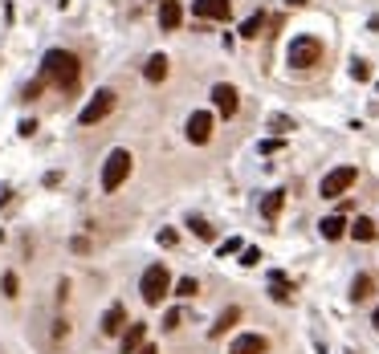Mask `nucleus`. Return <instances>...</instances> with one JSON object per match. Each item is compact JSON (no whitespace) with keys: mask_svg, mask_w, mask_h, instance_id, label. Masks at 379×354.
<instances>
[{"mask_svg":"<svg viewBox=\"0 0 379 354\" xmlns=\"http://www.w3.org/2000/svg\"><path fill=\"white\" fill-rule=\"evenodd\" d=\"M78 78H82V61L66 53V49H49L45 57H41V82H53L62 94L78 86Z\"/></svg>","mask_w":379,"mask_h":354,"instance_id":"nucleus-1","label":"nucleus"},{"mask_svg":"<svg viewBox=\"0 0 379 354\" xmlns=\"http://www.w3.org/2000/svg\"><path fill=\"white\" fill-rule=\"evenodd\" d=\"M167 289H171V273H167V265H147L143 269V281H139V293L147 306H164Z\"/></svg>","mask_w":379,"mask_h":354,"instance_id":"nucleus-2","label":"nucleus"},{"mask_svg":"<svg viewBox=\"0 0 379 354\" xmlns=\"http://www.w3.org/2000/svg\"><path fill=\"white\" fill-rule=\"evenodd\" d=\"M131 167H135V159H131V151H110L106 155V167H102V191H119L122 184H127V175H131Z\"/></svg>","mask_w":379,"mask_h":354,"instance_id":"nucleus-3","label":"nucleus"},{"mask_svg":"<svg viewBox=\"0 0 379 354\" xmlns=\"http://www.w3.org/2000/svg\"><path fill=\"white\" fill-rule=\"evenodd\" d=\"M318 61H322V41L318 37H298L289 45V66L294 70H314Z\"/></svg>","mask_w":379,"mask_h":354,"instance_id":"nucleus-4","label":"nucleus"},{"mask_svg":"<svg viewBox=\"0 0 379 354\" xmlns=\"http://www.w3.org/2000/svg\"><path fill=\"white\" fill-rule=\"evenodd\" d=\"M115 102H119V98H115V90H98V94L90 98L86 106H82L78 122H82V126H94V122H102V118L115 110Z\"/></svg>","mask_w":379,"mask_h":354,"instance_id":"nucleus-5","label":"nucleus"},{"mask_svg":"<svg viewBox=\"0 0 379 354\" xmlns=\"http://www.w3.org/2000/svg\"><path fill=\"white\" fill-rule=\"evenodd\" d=\"M355 179H359V171H355V167H334L331 175L322 179V188H318V191H322L327 200H338V196H343V191L351 188Z\"/></svg>","mask_w":379,"mask_h":354,"instance_id":"nucleus-6","label":"nucleus"},{"mask_svg":"<svg viewBox=\"0 0 379 354\" xmlns=\"http://www.w3.org/2000/svg\"><path fill=\"white\" fill-rule=\"evenodd\" d=\"M192 13L200 21H229L233 17V0H192Z\"/></svg>","mask_w":379,"mask_h":354,"instance_id":"nucleus-7","label":"nucleus"},{"mask_svg":"<svg viewBox=\"0 0 379 354\" xmlns=\"http://www.w3.org/2000/svg\"><path fill=\"white\" fill-rule=\"evenodd\" d=\"M213 102H216V110L224 118H233L237 115V106H241V94L229 86V82H220V86H213Z\"/></svg>","mask_w":379,"mask_h":354,"instance_id":"nucleus-8","label":"nucleus"},{"mask_svg":"<svg viewBox=\"0 0 379 354\" xmlns=\"http://www.w3.org/2000/svg\"><path fill=\"white\" fill-rule=\"evenodd\" d=\"M188 139L192 142H208V139H213V115H208V110H196V115L188 118Z\"/></svg>","mask_w":379,"mask_h":354,"instance_id":"nucleus-9","label":"nucleus"},{"mask_svg":"<svg viewBox=\"0 0 379 354\" xmlns=\"http://www.w3.org/2000/svg\"><path fill=\"white\" fill-rule=\"evenodd\" d=\"M265 351H269V338H261V334H241L229 346V354H265Z\"/></svg>","mask_w":379,"mask_h":354,"instance_id":"nucleus-10","label":"nucleus"},{"mask_svg":"<svg viewBox=\"0 0 379 354\" xmlns=\"http://www.w3.org/2000/svg\"><path fill=\"white\" fill-rule=\"evenodd\" d=\"M122 330H127V309L115 302V306L106 309V318H102V334H106V338H115V334H122Z\"/></svg>","mask_w":379,"mask_h":354,"instance_id":"nucleus-11","label":"nucleus"},{"mask_svg":"<svg viewBox=\"0 0 379 354\" xmlns=\"http://www.w3.org/2000/svg\"><path fill=\"white\" fill-rule=\"evenodd\" d=\"M143 338H147V322H131L122 330V354H135L143 346Z\"/></svg>","mask_w":379,"mask_h":354,"instance_id":"nucleus-12","label":"nucleus"},{"mask_svg":"<svg viewBox=\"0 0 379 354\" xmlns=\"http://www.w3.org/2000/svg\"><path fill=\"white\" fill-rule=\"evenodd\" d=\"M351 236H355L359 244H371V240L379 236V224L376 220H367V216H359L355 224H351Z\"/></svg>","mask_w":379,"mask_h":354,"instance_id":"nucleus-13","label":"nucleus"},{"mask_svg":"<svg viewBox=\"0 0 379 354\" xmlns=\"http://www.w3.org/2000/svg\"><path fill=\"white\" fill-rule=\"evenodd\" d=\"M282 204H285V191L273 188L265 200H261V216H265V220H278V216H282Z\"/></svg>","mask_w":379,"mask_h":354,"instance_id":"nucleus-14","label":"nucleus"},{"mask_svg":"<svg viewBox=\"0 0 379 354\" xmlns=\"http://www.w3.org/2000/svg\"><path fill=\"white\" fill-rule=\"evenodd\" d=\"M143 78H147V82H164V78H167V57H164V53H151V57H147Z\"/></svg>","mask_w":379,"mask_h":354,"instance_id":"nucleus-15","label":"nucleus"},{"mask_svg":"<svg viewBox=\"0 0 379 354\" xmlns=\"http://www.w3.org/2000/svg\"><path fill=\"white\" fill-rule=\"evenodd\" d=\"M241 322V306H229L220 318H216V326L208 330V338H220V334H229V326H237Z\"/></svg>","mask_w":379,"mask_h":354,"instance_id":"nucleus-16","label":"nucleus"},{"mask_svg":"<svg viewBox=\"0 0 379 354\" xmlns=\"http://www.w3.org/2000/svg\"><path fill=\"white\" fill-rule=\"evenodd\" d=\"M180 21H184V8H180L176 0H164V4H159V24H164V29H176Z\"/></svg>","mask_w":379,"mask_h":354,"instance_id":"nucleus-17","label":"nucleus"},{"mask_svg":"<svg viewBox=\"0 0 379 354\" xmlns=\"http://www.w3.org/2000/svg\"><path fill=\"white\" fill-rule=\"evenodd\" d=\"M376 293V281H371V273H359L355 281H351V302H367Z\"/></svg>","mask_w":379,"mask_h":354,"instance_id":"nucleus-18","label":"nucleus"},{"mask_svg":"<svg viewBox=\"0 0 379 354\" xmlns=\"http://www.w3.org/2000/svg\"><path fill=\"white\" fill-rule=\"evenodd\" d=\"M318 228H322V236H327V240H338V236H347V233H351L343 216H327V220H322Z\"/></svg>","mask_w":379,"mask_h":354,"instance_id":"nucleus-19","label":"nucleus"},{"mask_svg":"<svg viewBox=\"0 0 379 354\" xmlns=\"http://www.w3.org/2000/svg\"><path fill=\"white\" fill-rule=\"evenodd\" d=\"M269 281H273V302H289V297H294V289H289V281H285L282 273H273V277H269Z\"/></svg>","mask_w":379,"mask_h":354,"instance_id":"nucleus-20","label":"nucleus"},{"mask_svg":"<svg viewBox=\"0 0 379 354\" xmlns=\"http://www.w3.org/2000/svg\"><path fill=\"white\" fill-rule=\"evenodd\" d=\"M261 29H265V13H253L249 21L241 24V37H261Z\"/></svg>","mask_w":379,"mask_h":354,"instance_id":"nucleus-21","label":"nucleus"},{"mask_svg":"<svg viewBox=\"0 0 379 354\" xmlns=\"http://www.w3.org/2000/svg\"><path fill=\"white\" fill-rule=\"evenodd\" d=\"M188 228H192L196 236H200V240H216L213 224H208V220H200V216H192V220H188Z\"/></svg>","mask_w":379,"mask_h":354,"instance_id":"nucleus-22","label":"nucleus"},{"mask_svg":"<svg viewBox=\"0 0 379 354\" xmlns=\"http://www.w3.org/2000/svg\"><path fill=\"white\" fill-rule=\"evenodd\" d=\"M176 293H180V297H196V293H200L196 277H180V281H176Z\"/></svg>","mask_w":379,"mask_h":354,"instance_id":"nucleus-23","label":"nucleus"},{"mask_svg":"<svg viewBox=\"0 0 379 354\" xmlns=\"http://www.w3.org/2000/svg\"><path fill=\"white\" fill-rule=\"evenodd\" d=\"M351 78H355V82H367V78H371V66H367V61H355V66H351Z\"/></svg>","mask_w":379,"mask_h":354,"instance_id":"nucleus-24","label":"nucleus"},{"mask_svg":"<svg viewBox=\"0 0 379 354\" xmlns=\"http://www.w3.org/2000/svg\"><path fill=\"white\" fill-rule=\"evenodd\" d=\"M17 289H21L17 273H4V297H17Z\"/></svg>","mask_w":379,"mask_h":354,"instance_id":"nucleus-25","label":"nucleus"},{"mask_svg":"<svg viewBox=\"0 0 379 354\" xmlns=\"http://www.w3.org/2000/svg\"><path fill=\"white\" fill-rule=\"evenodd\" d=\"M257 260H261V253H257V249H245V253H241V265H245V269H253Z\"/></svg>","mask_w":379,"mask_h":354,"instance_id":"nucleus-26","label":"nucleus"},{"mask_svg":"<svg viewBox=\"0 0 379 354\" xmlns=\"http://www.w3.org/2000/svg\"><path fill=\"white\" fill-rule=\"evenodd\" d=\"M180 326V309H167L164 314V330H176Z\"/></svg>","mask_w":379,"mask_h":354,"instance_id":"nucleus-27","label":"nucleus"},{"mask_svg":"<svg viewBox=\"0 0 379 354\" xmlns=\"http://www.w3.org/2000/svg\"><path fill=\"white\" fill-rule=\"evenodd\" d=\"M220 253H224V257H229V253H241V240H237V236H229V240L220 244Z\"/></svg>","mask_w":379,"mask_h":354,"instance_id":"nucleus-28","label":"nucleus"},{"mask_svg":"<svg viewBox=\"0 0 379 354\" xmlns=\"http://www.w3.org/2000/svg\"><path fill=\"white\" fill-rule=\"evenodd\" d=\"M273 151H282V139H265V142H261V155H273Z\"/></svg>","mask_w":379,"mask_h":354,"instance_id":"nucleus-29","label":"nucleus"},{"mask_svg":"<svg viewBox=\"0 0 379 354\" xmlns=\"http://www.w3.org/2000/svg\"><path fill=\"white\" fill-rule=\"evenodd\" d=\"M73 253H90V240H86V236H73Z\"/></svg>","mask_w":379,"mask_h":354,"instance_id":"nucleus-30","label":"nucleus"},{"mask_svg":"<svg viewBox=\"0 0 379 354\" xmlns=\"http://www.w3.org/2000/svg\"><path fill=\"white\" fill-rule=\"evenodd\" d=\"M33 131H37V122H33V118H24V122H21V135H24V139H33Z\"/></svg>","mask_w":379,"mask_h":354,"instance_id":"nucleus-31","label":"nucleus"},{"mask_svg":"<svg viewBox=\"0 0 379 354\" xmlns=\"http://www.w3.org/2000/svg\"><path fill=\"white\" fill-rule=\"evenodd\" d=\"M159 244H167V249H171V244H176V233H171V228H164V233H159Z\"/></svg>","mask_w":379,"mask_h":354,"instance_id":"nucleus-32","label":"nucleus"},{"mask_svg":"<svg viewBox=\"0 0 379 354\" xmlns=\"http://www.w3.org/2000/svg\"><path fill=\"white\" fill-rule=\"evenodd\" d=\"M135 354H159V351H155V346H139Z\"/></svg>","mask_w":379,"mask_h":354,"instance_id":"nucleus-33","label":"nucleus"},{"mask_svg":"<svg viewBox=\"0 0 379 354\" xmlns=\"http://www.w3.org/2000/svg\"><path fill=\"white\" fill-rule=\"evenodd\" d=\"M371 326H376V330H379V309H376V314H371Z\"/></svg>","mask_w":379,"mask_h":354,"instance_id":"nucleus-34","label":"nucleus"},{"mask_svg":"<svg viewBox=\"0 0 379 354\" xmlns=\"http://www.w3.org/2000/svg\"><path fill=\"white\" fill-rule=\"evenodd\" d=\"M289 4H306V0H289Z\"/></svg>","mask_w":379,"mask_h":354,"instance_id":"nucleus-35","label":"nucleus"}]
</instances>
